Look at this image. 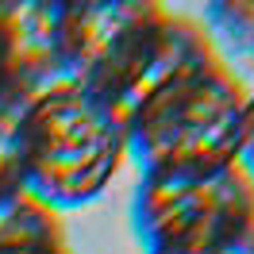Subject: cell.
I'll return each mask as SVG.
<instances>
[{
	"label": "cell",
	"mask_w": 254,
	"mask_h": 254,
	"mask_svg": "<svg viewBox=\"0 0 254 254\" xmlns=\"http://www.w3.org/2000/svg\"><path fill=\"white\" fill-rule=\"evenodd\" d=\"M204 23L154 0H65L69 81L124 112L170 73L212 58Z\"/></svg>",
	"instance_id": "1"
},
{
	"label": "cell",
	"mask_w": 254,
	"mask_h": 254,
	"mask_svg": "<svg viewBox=\"0 0 254 254\" xmlns=\"http://www.w3.org/2000/svg\"><path fill=\"white\" fill-rule=\"evenodd\" d=\"M247 93L251 89L220 54L170 73L124 108L127 158L139 174L231 166Z\"/></svg>",
	"instance_id": "2"
},
{
	"label": "cell",
	"mask_w": 254,
	"mask_h": 254,
	"mask_svg": "<svg viewBox=\"0 0 254 254\" xmlns=\"http://www.w3.org/2000/svg\"><path fill=\"white\" fill-rule=\"evenodd\" d=\"M127 162L124 112L73 81L27 100L23 120V192L50 212L81 208L112 185Z\"/></svg>",
	"instance_id": "3"
},
{
	"label": "cell",
	"mask_w": 254,
	"mask_h": 254,
	"mask_svg": "<svg viewBox=\"0 0 254 254\" xmlns=\"http://www.w3.org/2000/svg\"><path fill=\"white\" fill-rule=\"evenodd\" d=\"M131 227L143 254L196 251L254 227V185L231 166L139 174L131 192Z\"/></svg>",
	"instance_id": "4"
},
{
	"label": "cell",
	"mask_w": 254,
	"mask_h": 254,
	"mask_svg": "<svg viewBox=\"0 0 254 254\" xmlns=\"http://www.w3.org/2000/svg\"><path fill=\"white\" fill-rule=\"evenodd\" d=\"M4 85L43 93L69 81L65 65V0H4L0 4Z\"/></svg>",
	"instance_id": "5"
},
{
	"label": "cell",
	"mask_w": 254,
	"mask_h": 254,
	"mask_svg": "<svg viewBox=\"0 0 254 254\" xmlns=\"http://www.w3.org/2000/svg\"><path fill=\"white\" fill-rule=\"evenodd\" d=\"M35 239H65L58 212H50L43 200H35L23 189L0 196V251Z\"/></svg>",
	"instance_id": "6"
},
{
	"label": "cell",
	"mask_w": 254,
	"mask_h": 254,
	"mask_svg": "<svg viewBox=\"0 0 254 254\" xmlns=\"http://www.w3.org/2000/svg\"><path fill=\"white\" fill-rule=\"evenodd\" d=\"M31 96L0 85V196L23 189V120Z\"/></svg>",
	"instance_id": "7"
},
{
	"label": "cell",
	"mask_w": 254,
	"mask_h": 254,
	"mask_svg": "<svg viewBox=\"0 0 254 254\" xmlns=\"http://www.w3.org/2000/svg\"><path fill=\"white\" fill-rule=\"evenodd\" d=\"M204 31L212 47L223 43L235 54L254 58V0H220L204 8Z\"/></svg>",
	"instance_id": "8"
},
{
	"label": "cell",
	"mask_w": 254,
	"mask_h": 254,
	"mask_svg": "<svg viewBox=\"0 0 254 254\" xmlns=\"http://www.w3.org/2000/svg\"><path fill=\"white\" fill-rule=\"evenodd\" d=\"M235 166L251 177V185H254V89L247 93V108H243V131H239Z\"/></svg>",
	"instance_id": "9"
},
{
	"label": "cell",
	"mask_w": 254,
	"mask_h": 254,
	"mask_svg": "<svg viewBox=\"0 0 254 254\" xmlns=\"http://www.w3.org/2000/svg\"><path fill=\"white\" fill-rule=\"evenodd\" d=\"M150 254H254V227L235 239H223L212 247H196V251H150Z\"/></svg>",
	"instance_id": "10"
},
{
	"label": "cell",
	"mask_w": 254,
	"mask_h": 254,
	"mask_svg": "<svg viewBox=\"0 0 254 254\" xmlns=\"http://www.w3.org/2000/svg\"><path fill=\"white\" fill-rule=\"evenodd\" d=\"M0 254H73L65 247V239H35V243H16V247H4Z\"/></svg>",
	"instance_id": "11"
},
{
	"label": "cell",
	"mask_w": 254,
	"mask_h": 254,
	"mask_svg": "<svg viewBox=\"0 0 254 254\" xmlns=\"http://www.w3.org/2000/svg\"><path fill=\"white\" fill-rule=\"evenodd\" d=\"M0 85H4V43H0Z\"/></svg>",
	"instance_id": "12"
}]
</instances>
